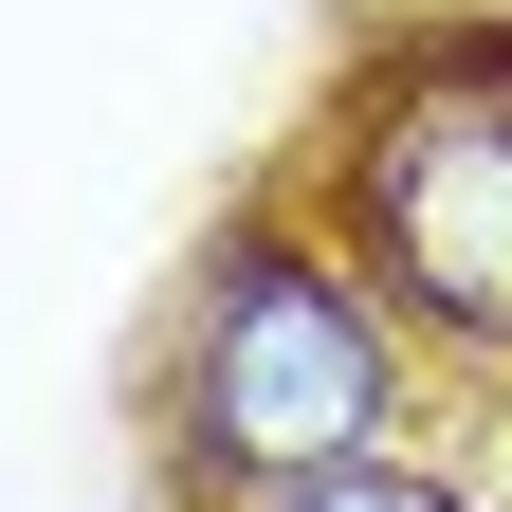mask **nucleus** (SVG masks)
Returning <instances> with one entry per match:
<instances>
[{
    "mask_svg": "<svg viewBox=\"0 0 512 512\" xmlns=\"http://www.w3.org/2000/svg\"><path fill=\"white\" fill-rule=\"evenodd\" d=\"M348 275L439 348H512V37L384 74L348 128Z\"/></svg>",
    "mask_w": 512,
    "mask_h": 512,
    "instance_id": "obj_2",
    "label": "nucleus"
},
{
    "mask_svg": "<svg viewBox=\"0 0 512 512\" xmlns=\"http://www.w3.org/2000/svg\"><path fill=\"white\" fill-rule=\"evenodd\" d=\"M384 439H403L384 293L311 238H238L202 275V311H183V458L238 494H311V476H366Z\"/></svg>",
    "mask_w": 512,
    "mask_h": 512,
    "instance_id": "obj_1",
    "label": "nucleus"
},
{
    "mask_svg": "<svg viewBox=\"0 0 512 512\" xmlns=\"http://www.w3.org/2000/svg\"><path fill=\"white\" fill-rule=\"evenodd\" d=\"M256 512H476V494L421 476V458H366V476H311V494H256Z\"/></svg>",
    "mask_w": 512,
    "mask_h": 512,
    "instance_id": "obj_3",
    "label": "nucleus"
}]
</instances>
